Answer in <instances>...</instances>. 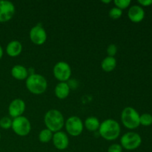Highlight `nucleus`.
Listing matches in <instances>:
<instances>
[{"mask_svg": "<svg viewBox=\"0 0 152 152\" xmlns=\"http://www.w3.org/2000/svg\"><path fill=\"white\" fill-rule=\"evenodd\" d=\"M13 120L9 117H3L0 119V127L3 129H9L12 126Z\"/></svg>", "mask_w": 152, "mask_h": 152, "instance_id": "412c9836", "label": "nucleus"}, {"mask_svg": "<svg viewBox=\"0 0 152 152\" xmlns=\"http://www.w3.org/2000/svg\"><path fill=\"white\" fill-rule=\"evenodd\" d=\"M44 123L46 129L53 133L61 131L65 126L63 115L56 109H50L46 112L44 117Z\"/></svg>", "mask_w": 152, "mask_h": 152, "instance_id": "f03ea898", "label": "nucleus"}, {"mask_svg": "<svg viewBox=\"0 0 152 152\" xmlns=\"http://www.w3.org/2000/svg\"><path fill=\"white\" fill-rule=\"evenodd\" d=\"M123 147L120 144H111L108 148V152H123Z\"/></svg>", "mask_w": 152, "mask_h": 152, "instance_id": "393cba45", "label": "nucleus"}, {"mask_svg": "<svg viewBox=\"0 0 152 152\" xmlns=\"http://www.w3.org/2000/svg\"><path fill=\"white\" fill-rule=\"evenodd\" d=\"M53 145L55 148L60 151L66 149L69 145V138L68 136L64 132H59L53 133V138H52Z\"/></svg>", "mask_w": 152, "mask_h": 152, "instance_id": "f8f14e48", "label": "nucleus"}, {"mask_svg": "<svg viewBox=\"0 0 152 152\" xmlns=\"http://www.w3.org/2000/svg\"><path fill=\"white\" fill-rule=\"evenodd\" d=\"M116 66H117V59H115V57H111V56H107L104 58L101 63L102 69L107 73L114 71Z\"/></svg>", "mask_w": 152, "mask_h": 152, "instance_id": "a211bd4d", "label": "nucleus"}, {"mask_svg": "<svg viewBox=\"0 0 152 152\" xmlns=\"http://www.w3.org/2000/svg\"><path fill=\"white\" fill-rule=\"evenodd\" d=\"M107 53H108V56H111V57H114L117 52V47L116 45L111 44L108 46L107 48Z\"/></svg>", "mask_w": 152, "mask_h": 152, "instance_id": "b1692460", "label": "nucleus"}, {"mask_svg": "<svg viewBox=\"0 0 152 152\" xmlns=\"http://www.w3.org/2000/svg\"><path fill=\"white\" fill-rule=\"evenodd\" d=\"M22 51V45L18 40H13L7 44L6 53L10 57H16L20 55Z\"/></svg>", "mask_w": 152, "mask_h": 152, "instance_id": "4468645a", "label": "nucleus"}, {"mask_svg": "<svg viewBox=\"0 0 152 152\" xmlns=\"http://www.w3.org/2000/svg\"><path fill=\"white\" fill-rule=\"evenodd\" d=\"M70 89V86L67 83H59L55 87V95L58 99H64L69 95Z\"/></svg>", "mask_w": 152, "mask_h": 152, "instance_id": "dca6fc26", "label": "nucleus"}, {"mask_svg": "<svg viewBox=\"0 0 152 152\" xmlns=\"http://www.w3.org/2000/svg\"><path fill=\"white\" fill-rule=\"evenodd\" d=\"M30 39L37 45H42L47 40V33L40 24L33 27L30 31Z\"/></svg>", "mask_w": 152, "mask_h": 152, "instance_id": "1a4fd4ad", "label": "nucleus"}, {"mask_svg": "<svg viewBox=\"0 0 152 152\" xmlns=\"http://www.w3.org/2000/svg\"><path fill=\"white\" fill-rule=\"evenodd\" d=\"M138 3L140 4V5L142 7H148L152 4V0H138Z\"/></svg>", "mask_w": 152, "mask_h": 152, "instance_id": "a878e982", "label": "nucleus"}, {"mask_svg": "<svg viewBox=\"0 0 152 152\" xmlns=\"http://www.w3.org/2000/svg\"><path fill=\"white\" fill-rule=\"evenodd\" d=\"M65 127L68 134L72 137H78L83 133L84 123L79 117L72 116L67 119Z\"/></svg>", "mask_w": 152, "mask_h": 152, "instance_id": "6e6552de", "label": "nucleus"}, {"mask_svg": "<svg viewBox=\"0 0 152 152\" xmlns=\"http://www.w3.org/2000/svg\"><path fill=\"white\" fill-rule=\"evenodd\" d=\"M25 107L26 105L23 99H19V98L14 99L10 102L8 106L9 115L13 119L21 117L25 112Z\"/></svg>", "mask_w": 152, "mask_h": 152, "instance_id": "9b49d317", "label": "nucleus"}, {"mask_svg": "<svg viewBox=\"0 0 152 152\" xmlns=\"http://www.w3.org/2000/svg\"><path fill=\"white\" fill-rule=\"evenodd\" d=\"M128 16L129 19L133 22H140L145 17V11L142 7L137 4L131 6L128 11Z\"/></svg>", "mask_w": 152, "mask_h": 152, "instance_id": "ddd939ff", "label": "nucleus"}, {"mask_svg": "<svg viewBox=\"0 0 152 152\" xmlns=\"http://www.w3.org/2000/svg\"><path fill=\"white\" fill-rule=\"evenodd\" d=\"M53 76L59 83H66L71 77V68L67 62L61 61L55 64L53 69Z\"/></svg>", "mask_w": 152, "mask_h": 152, "instance_id": "0eeeda50", "label": "nucleus"}, {"mask_svg": "<svg viewBox=\"0 0 152 152\" xmlns=\"http://www.w3.org/2000/svg\"><path fill=\"white\" fill-rule=\"evenodd\" d=\"M11 129L18 136L25 137L28 135L31 130V124L26 117L23 115L13 119Z\"/></svg>", "mask_w": 152, "mask_h": 152, "instance_id": "423d86ee", "label": "nucleus"}, {"mask_svg": "<svg viewBox=\"0 0 152 152\" xmlns=\"http://www.w3.org/2000/svg\"><path fill=\"white\" fill-rule=\"evenodd\" d=\"M102 3H105V4H108V3H111V1L110 0H108V1H102Z\"/></svg>", "mask_w": 152, "mask_h": 152, "instance_id": "cd10ccee", "label": "nucleus"}, {"mask_svg": "<svg viewBox=\"0 0 152 152\" xmlns=\"http://www.w3.org/2000/svg\"><path fill=\"white\" fill-rule=\"evenodd\" d=\"M99 135L106 140L111 141L120 137L121 128L118 122L114 119H107L100 123L99 128Z\"/></svg>", "mask_w": 152, "mask_h": 152, "instance_id": "f257e3e1", "label": "nucleus"}, {"mask_svg": "<svg viewBox=\"0 0 152 152\" xmlns=\"http://www.w3.org/2000/svg\"><path fill=\"white\" fill-rule=\"evenodd\" d=\"M53 132H50L49 129H44L39 134V140L42 143H48L52 140L53 138Z\"/></svg>", "mask_w": 152, "mask_h": 152, "instance_id": "6ab92c4d", "label": "nucleus"}, {"mask_svg": "<svg viewBox=\"0 0 152 152\" xmlns=\"http://www.w3.org/2000/svg\"><path fill=\"white\" fill-rule=\"evenodd\" d=\"M3 53H4V52H3L2 47H1V46L0 45V59H1V58H2V56H3Z\"/></svg>", "mask_w": 152, "mask_h": 152, "instance_id": "bb28decb", "label": "nucleus"}, {"mask_svg": "<svg viewBox=\"0 0 152 152\" xmlns=\"http://www.w3.org/2000/svg\"><path fill=\"white\" fill-rule=\"evenodd\" d=\"M66 152H68V151H66Z\"/></svg>", "mask_w": 152, "mask_h": 152, "instance_id": "c756f323", "label": "nucleus"}, {"mask_svg": "<svg viewBox=\"0 0 152 152\" xmlns=\"http://www.w3.org/2000/svg\"><path fill=\"white\" fill-rule=\"evenodd\" d=\"M140 124L143 126H150L152 125V115L144 113L140 116Z\"/></svg>", "mask_w": 152, "mask_h": 152, "instance_id": "aec40b11", "label": "nucleus"}, {"mask_svg": "<svg viewBox=\"0 0 152 152\" xmlns=\"http://www.w3.org/2000/svg\"><path fill=\"white\" fill-rule=\"evenodd\" d=\"M0 140H1V134H0Z\"/></svg>", "mask_w": 152, "mask_h": 152, "instance_id": "c85d7f7f", "label": "nucleus"}, {"mask_svg": "<svg viewBox=\"0 0 152 152\" xmlns=\"http://www.w3.org/2000/svg\"><path fill=\"white\" fill-rule=\"evenodd\" d=\"M122 14H123V10L119 9L118 7H112L111 10H109V16L112 19H118L121 17Z\"/></svg>", "mask_w": 152, "mask_h": 152, "instance_id": "4be33fe9", "label": "nucleus"}, {"mask_svg": "<svg viewBox=\"0 0 152 152\" xmlns=\"http://www.w3.org/2000/svg\"><path fill=\"white\" fill-rule=\"evenodd\" d=\"M25 86L31 93L39 95L45 93L48 88L47 80L42 75L34 74L29 75L26 79Z\"/></svg>", "mask_w": 152, "mask_h": 152, "instance_id": "7ed1b4c3", "label": "nucleus"}, {"mask_svg": "<svg viewBox=\"0 0 152 152\" xmlns=\"http://www.w3.org/2000/svg\"><path fill=\"white\" fill-rule=\"evenodd\" d=\"M12 77L17 80H26L29 76L28 70L25 66L22 65H16L12 68L11 71Z\"/></svg>", "mask_w": 152, "mask_h": 152, "instance_id": "2eb2a0df", "label": "nucleus"}, {"mask_svg": "<svg viewBox=\"0 0 152 152\" xmlns=\"http://www.w3.org/2000/svg\"><path fill=\"white\" fill-rule=\"evenodd\" d=\"M99 126L100 122L96 117H88L85 120L84 127H86V129L91 132H95L99 130Z\"/></svg>", "mask_w": 152, "mask_h": 152, "instance_id": "f3484780", "label": "nucleus"}, {"mask_svg": "<svg viewBox=\"0 0 152 152\" xmlns=\"http://www.w3.org/2000/svg\"><path fill=\"white\" fill-rule=\"evenodd\" d=\"M142 138L139 134L136 132H129L124 134L120 139V145L124 149L133 151L140 146Z\"/></svg>", "mask_w": 152, "mask_h": 152, "instance_id": "39448f33", "label": "nucleus"}, {"mask_svg": "<svg viewBox=\"0 0 152 152\" xmlns=\"http://www.w3.org/2000/svg\"><path fill=\"white\" fill-rule=\"evenodd\" d=\"M16 11L15 6L11 1L7 0L0 1V22H6L13 17Z\"/></svg>", "mask_w": 152, "mask_h": 152, "instance_id": "9d476101", "label": "nucleus"}, {"mask_svg": "<svg viewBox=\"0 0 152 152\" xmlns=\"http://www.w3.org/2000/svg\"><path fill=\"white\" fill-rule=\"evenodd\" d=\"M140 114L132 107H126L121 113V121L123 126L129 129H135L140 126Z\"/></svg>", "mask_w": 152, "mask_h": 152, "instance_id": "20e7f679", "label": "nucleus"}, {"mask_svg": "<svg viewBox=\"0 0 152 152\" xmlns=\"http://www.w3.org/2000/svg\"><path fill=\"white\" fill-rule=\"evenodd\" d=\"M114 3L116 7L123 10V9H126L129 7L131 4V1L130 0H115Z\"/></svg>", "mask_w": 152, "mask_h": 152, "instance_id": "5701e85b", "label": "nucleus"}]
</instances>
